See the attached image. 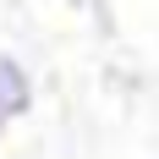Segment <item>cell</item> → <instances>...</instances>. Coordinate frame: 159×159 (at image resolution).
Segmentation results:
<instances>
[{"instance_id":"cell-1","label":"cell","mask_w":159,"mask_h":159,"mask_svg":"<svg viewBox=\"0 0 159 159\" xmlns=\"http://www.w3.org/2000/svg\"><path fill=\"white\" fill-rule=\"evenodd\" d=\"M33 104H39V82H33L28 61L16 49H0V143L22 115H33Z\"/></svg>"},{"instance_id":"cell-2","label":"cell","mask_w":159,"mask_h":159,"mask_svg":"<svg viewBox=\"0 0 159 159\" xmlns=\"http://www.w3.org/2000/svg\"><path fill=\"white\" fill-rule=\"evenodd\" d=\"M71 6H82V11H88V28H93L99 39H110V33H115V11H110V0H71Z\"/></svg>"}]
</instances>
